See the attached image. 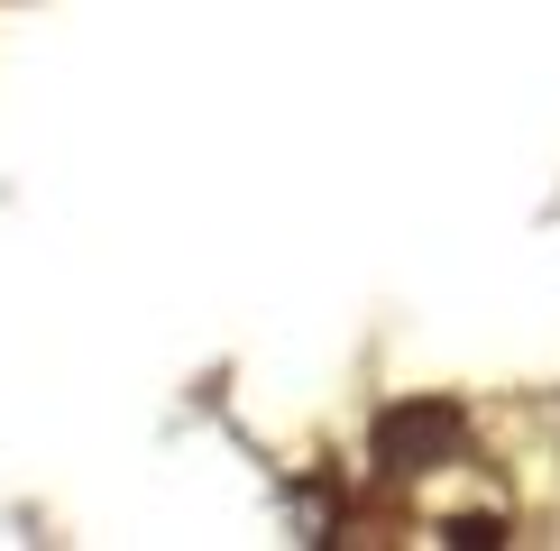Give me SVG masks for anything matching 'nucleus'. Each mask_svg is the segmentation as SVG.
Wrapping results in <instances>:
<instances>
[{
    "label": "nucleus",
    "mask_w": 560,
    "mask_h": 551,
    "mask_svg": "<svg viewBox=\"0 0 560 551\" xmlns=\"http://www.w3.org/2000/svg\"><path fill=\"white\" fill-rule=\"evenodd\" d=\"M451 432H459L451 405H413L386 423V450H395V469H432V442H451Z\"/></svg>",
    "instance_id": "1"
}]
</instances>
